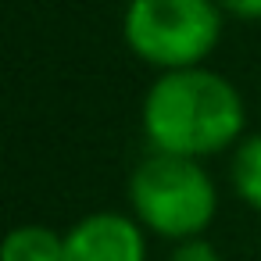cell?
<instances>
[{"label": "cell", "instance_id": "cell-1", "mask_svg": "<svg viewBox=\"0 0 261 261\" xmlns=\"http://www.w3.org/2000/svg\"><path fill=\"white\" fill-rule=\"evenodd\" d=\"M240 133V90L204 65L161 72L143 97V136L150 150L200 161L225 147H236Z\"/></svg>", "mask_w": 261, "mask_h": 261}, {"label": "cell", "instance_id": "cell-2", "mask_svg": "<svg viewBox=\"0 0 261 261\" xmlns=\"http://www.w3.org/2000/svg\"><path fill=\"white\" fill-rule=\"evenodd\" d=\"M129 207L147 232L179 243L211 225L218 190L197 158L150 150L129 175Z\"/></svg>", "mask_w": 261, "mask_h": 261}, {"label": "cell", "instance_id": "cell-3", "mask_svg": "<svg viewBox=\"0 0 261 261\" xmlns=\"http://www.w3.org/2000/svg\"><path fill=\"white\" fill-rule=\"evenodd\" d=\"M222 15L218 0H129L122 36L158 72L193 68L218 47Z\"/></svg>", "mask_w": 261, "mask_h": 261}, {"label": "cell", "instance_id": "cell-4", "mask_svg": "<svg viewBox=\"0 0 261 261\" xmlns=\"http://www.w3.org/2000/svg\"><path fill=\"white\" fill-rule=\"evenodd\" d=\"M61 261H147L143 225L122 211H93L65 232Z\"/></svg>", "mask_w": 261, "mask_h": 261}, {"label": "cell", "instance_id": "cell-5", "mask_svg": "<svg viewBox=\"0 0 261 261\" xmlns=\"http://www.w3.org/2000/svg\"><path fill=\"white\" fill-rule=\"evenodd\" d=\"M65 257V232L50 225L25 222L4 232L0 240V261H61Z\"/></svg>", "mask_w": 261, "mask_h": 261}, {"label": "cell", "instance_id": "cell-6", "mask_svg": "<svg viewBox=\"0 0 261 261\" xmlns=\"http://www.w3.org/2000/svg\"><path fill=\"white\" fill-rule=\"evenodd\" d=\"M229 179H232V190L236 197L261 211V133L254 136H243L232 150V161H229Z\"/></svg>", "mask_w": 261, "mask_h": 261}, {"label": "cell", "instance_id": "cell-7", "mask_svg": "<svg viewBox=\"0 0 261 261\" xmlns=\"http://www.w3.org/2000/svg\"><path fill=\"white\" fill-rule=\"evenodd\" d=\"M172 261H222V254H218L215 243H207L204 236H193V240H179V243H175Z\"/></svg>", "mask_w": 261, "mask_h": 261}, {"label": "cell", "instance_id": "cell-8", "mask_svg": "<svg viewBox=\"0 0 261 261\" xmlns=\"http://www.w3.org/2000/svg\"><path fill=\"white\" fill-rule=\"evenodd\" d=\"M218 8L225 15L243 18V22H257L261 18V0H218Z\"/></svg>", "mask_w": 261, "mask_h": 261}]
</instances>
